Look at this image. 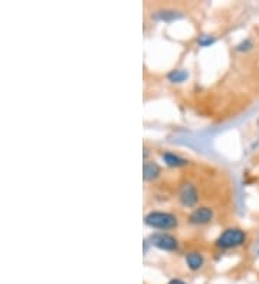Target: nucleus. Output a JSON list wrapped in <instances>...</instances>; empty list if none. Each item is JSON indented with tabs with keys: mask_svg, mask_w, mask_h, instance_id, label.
Returning a JSON list of instances; mask_svg holds the SVG:
<instances>
[{
	"mask_svg": "<svg viewBox=\"0 0 259 284\" xmlns=\"http://www.w3.org/2000/svg\"><path fill=\"white\" fill-rule=\"evenodd\" d=\"M189 78V73L185 69H174L167 75V79L171 83H183Z\"/></svg>",
	"mask_w": 259,
	"mask_h": 284,
	"instance_id": "nucleus-10",
	"label": "nucleus"
},
{
	"mask_svg": "<svg viewBox=\"0 0 259 284\" xmlns=\"http://www.w3.org/2000/svg\"><path fill=\"white\" fill-rule=\"evenodd\" d=\"M185 261H186L187 267L190 268L192 271H197L203 267L204 264V257L202 255V252L199 251H189L185 255Z\"/></svg>",
	"mask_w": 259,
	"mask_h": 284,
	"instance_id": "nucleus-6",
	"label": "nucleus"
},
{
	"mask_svg": "<svg viewBox=\"0 0 259 284\" xmlns=\"http://www.w3.org/2000/svg\"><path fill=\"white\" fill-rule=\"evenodd\" d=\"M148 241L162 251H176L178 248L177 238L169 233H154L148 237Z\"/></svg>",
	"mask_w": 259,
	"mask_h": 284,
	"instance_id": "nucleus-3",
	"label": "nucleus"
},
{
	"mask_svg": "<svg viewBox=\"0 0 259 284\" xmlns=\"http://www.w3.org/2000/svg\"><path fill=\"white\" fill-rule=\"evenodd\" d=\"M162 169L160 166L157 165L154 161H146L144 165H143V177L146 181H154L160 177Z\"/></svg>",
	"mask_w": 259,
	"mask_h": 284,
	"instance_id": "nucleus-7",
	"label": "nucleus"
},
{
	"mask_svg": "<svg viewBox=\"0 0 259 284\" xmlns=\"http://www.w3.org/2000/svg\"><path fill=\"white\" fill-rule=\"evenodd\" d=\"M169 284H186V283H185V281H182V280H178V278H174V280L169 281Z\"/></svg>",
	"mask_w": 259,
	"mask_h": 284,
	"instance_id": "nucleus-12",
	"label": "nucleus"
},
{
	"mask_svg": "<svg viewBox=\"0 0 259 284\" xmlns=\"http://www.w3.org/2000/svg\"><path fill=\"white\" fill-rule=\"evenodd\" d=\"M213 218V211L209 207H196L189 215V222L196 227H202L209 224Z\"/></svg>",
	"mask_w": 259,
	"mask_h": 284,
	"instance_id": "nucleus-5",
	"label": "nucleus"
},
{
	"mask_svg": "<svg viewBox=\"0 0 259 284\" xmlns=\"http://www.w3.org/2000/svg\"><path fill=\"white\" fill-rule=\"evenodd\" d=\"M144 224L150 229L171 230L178 225V218L174 214L166 211H151L144 217Z\"/></svg>",
	"mask_w": 259,
	"mask_h": 284,
	"instance_id": "nucleus-2",
	"label": "nucleus"
},
{
	"mask_svg": "<svg viewBox=\"0 0 259 284\" xmlns=\"http://www.w3.org/2000/svg\"><path fill=\"white\" fill-rule=\"evenodd\" d=\"M197 42H199V45H202V46H209V45H212V43L215 42V39L211 38V36H208V35H204V36H202Z\"/></svg>",
	"mask_w": 259,
	"mask_h": 284,
	"instance_id": "nucleus-11",
	"label": "nucleus"
},
{
	"mask_svg": "<svg viewBox=\"0 0 259 284\" xmlns=\"http://www.w3.org/2000/svg\"><path fill=\"white\" fill-rule=\"evenodd\" d=\"M178 200H180V203H182L183 207L193 208L197 204V201H199L197 188L194 187L193 184H190V182H185L180 187V191H178Z\"/></svg>",
	"mask_w": 259,
	"mask_h": 284,
	"instance_id": "nucleus-4",
	"label": "nucleus"
},
{
	"mask_svg": "<svg viewBox=\"0 0 259 284\" xmlns=\"http://www.w3.org/2000/svg\"><path fill=\"white\" fill-rule=\"evenodd\" d=\"M153 17L156 20L171 22V20H176L178 17H182V15H180V12H176L173 9H162V10H157L153 15Z\"/></svg>",
	"mask_w": 259,
	"mask_h": 284,
	"instance_id": "nucleus-9",
	"label": "nucleus"
},
{
	"mask_svg": "<svg viewBox=\"0 0 259 284\" xmlns=\"http://www.w3.org/2000/svg\"><path fill=\"white\" fill-rule=\"evenodd\" d=\"M246 241V233L238 227H229L216 238L215 245L220 250H232L245 244Z\"/></svg>",
	"mask_w": 259,
	"mask_h": 284,
	"instance_id": "nucleus-1",
	"label": "nucleus"
},
{
	"mask_svg": "<svg viewBox=\"0 0 259 284\" xmlns=\"http://www.w3.org/2000/svg\"><path fill=\"white\" fill-rule=\"evenodd\" d=\"M162 158L163 161H164V164L167 166H171V168H180V166H186L189 164L187 159L178 157V155L173 154V152H169V151L162 154Z\"/></svg>",
	"mask_w": 259,
	"mask_h": 284,
	"instance_id": "nucleus-8",
	"label": "nucleus"
}]
</instances>
